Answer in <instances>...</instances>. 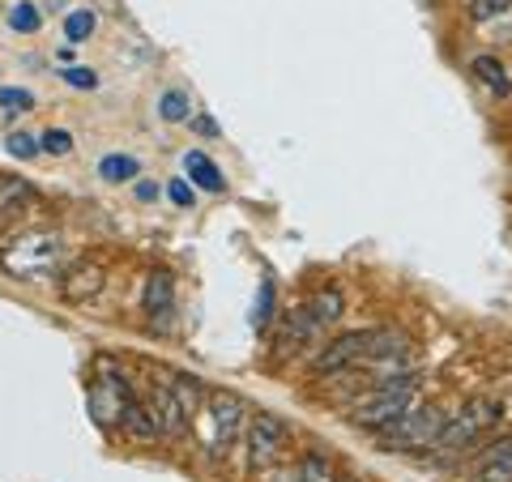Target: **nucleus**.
I'll return each instance as SVG.
<instances>
[{"label": "nucleus", "instance_id": "f257e3e1", "mask_svg": "<svg viewBox=\"0 0 512 482\" xmlns=\"http://www.w3.org/2000/svg\"><path fill=\"white\" fill-rule=\"evenodd\" d=\"M244 423H248V406L227 389L205 393L201 410L192 414V431H197V444H201V453L210 461H227V453L239 444Z\"/></svg>", "mask_w": 512, "mask_h": 482}, {"label": "nucleus", "instance_id": "393cba45", "mask_svg": "<svg viewBox=\"0 0 512 482\" xmlns=\"http://www.w3.org/2000/svg\"><path fill=\"white\" fill-rule=\"evenodd\" d=\"M5 150H9L13 158H35V154H39V141L30 137V133H9V137H5Z\"/></svg>", "mask_w": 512, "mask_h": 482}, {"label": "nucleus", "instance_id": "423d86ee", "mask_svg": "<svg viewBox=\"0 0 512 482\" xmlns=\"http://www.w3.org/2000/svg\"><path fill=\"white\" fill-rule=\"evenodd\" d=\"M414 397H419V393H397V389H380V384H372V393H367V397L350 401V414H346V419L355 423V427L376 431V436H380L384 427H393V423L414 406Z\"/></svg>", "mask_w": 512, "mask_h": 482}, {"label": "nucleus", "instance_id": "5701e85b", "mask_svg": "<svg viewBox=\"0 0 512 482\" xmlns=\"http://www.w3.org/2000/svg\"><path fill=\"white\" fill-rule=\"evenodd\" d=\"M64 35H69V43H86L94 35V13L90 9H73L69 18H64Z\"/></svg>", "mask_w": 512, "mask_h": 482}, {"label": "nucleus", "instance_id": "c85d7f7f", "mask_svg": "<svg viewBox=\"0 0 512 482\" xmlns=\"http://www.w3.org/2000/svg\"><path fill=\"white\" fill-rule=\"evenodd\" d=\"M167 197L180 205V210H188V205H197V192H192V184L188 180H171L167 184Z\"/></svg>", "mask_w": 512, "mask_h": 482}, {"label": "nucleus", "instance_id": "39448f33", "mask_svg": "<svg viewBox=\"0 0 512 482\" xmlns=\"http://www.w3.org/2000/svg\"><path fill=\"white\" fill-rule=\"evenodd\" d=\"M286 444H291V427H286L278 414H269V410H252L248 414L244 448H248L252 470H269V465H278L286 457Z\"/></svg>", "mask_w": 512, "mask_h": 482}, {"label": "nucleus", "instance_id": "ddd939ff", "mask_svg": "<svg viewBox=\"0 0 512 482\" xmlns=\"http://www.w3.org/2000/svg\"><path fill=\"white\" fill-rule=\"evenodd\" d=\"M474 470H478V482H512V436L483 448Z\"/></svg>", "mask_w": 512, "mask_h": 482}, {"label": "nucleus", "instance_id": "dca6fc26", "mask_svg": "<svg viewBox=\"0 0 512 482\" xmlns=\"http://www.w3.org/2000/svg\"><path fill=\"white\" fill-rule=\"evenodd\" d=\"M308 312L320 320V325H338L342 320V312H346V295L338 291V286H325V291H316L312 299H308Z\"/></svg>", "mask_w": 512, "mask_h": 482}, {"label": "nucleus", "instance_id": "f03ea898", "mask_svg": "<svg viewBox=\"0 0 512 482\" xmlns=\"http://www.w3.org/2000/svg\"><path fill=\"white\" fill-rule=\"evenodd\" d=\"M444 419L448 414L440 406H410L393 427L380 431V444L389 448V453H431Z\"/></svg>", "mask_w": 512, "mask_h": 482}, {"label": "nucleus", "instance_id": "7c9ffc66", "mask_svg": "<svg viewBox=\"0 0 512 482\" xmlns=\"http://www.w3.org/2000/svg\"><path fill=\"white\" fill-rule=\"evenodd\" d=\"M192 124H197V133H201V137H218V124H214V120H205V116H201V120H192Z\"/></svg>", "mask_w": 512, "mask_h": 482}, {"label": "nucleus", "instance_id": "f8f14e48", "mask_svg": "<svg viewBox=\"0 0 512 482\" xmlns=\"http://www.w3.org/2000/svg\"><path fill=\"white\" fill-rule=\"evenodd\" d=\"M171 312H175V282H171L167 269H154L150 282H146V316L163 329L171 320Z\"/></svg>", "mask_w": 512, "mask_h": 482}, {"label": "nucleus", "instance_id": "b1692460", "mask_svg": "<svg viewBox=\"0 0 512 482\" xmlns=\"http://www.w3.org/2000/svg\"><path fill=\"white\" fill-rule=\"evenodd\" d=\"M39 150L43 154H69L73 150V133H64V128H47V133H39Z\"/></svg>", "mask_w": 512, "mask_h": 482}, {"label": "nucleus", "instance_id": "aec40b11", "mask_svg": "<svg viewBox=\"0 0 512 482\" xmlns=\"http://www.w3.org/2000/svg\"><path fill=\"white\" fill-rule=\"evenodd\" d=\"M158 111H163L167 124H188L192 120V99L184 90H167L163 99H158Z\"/></svg>", "mask_w": 512, "mask_h": 482}, {"label": "nucleus", "instance_id": "20e7f679", "mask_svg": "<svg viewBox=\"0 0 512 482\" xmlns=\"http://www.w3.org/2000/svg\"><path fill=\"white\" fill-rule=\"evenodd\" d=\"M500 419H504L500 401H474V406L453 414V419H444L440 436H436V448L440 453H461V448H470L474 440H483Z\"/></svg>", "mask_w": 512, "mask_h": 482}, {"label": "nucleus", "instance_id": "4468645a", "mask_svg": "<svg viewBox=\"0 0 512 482\" xmlns=\"http://www.w3.org/2000/svg\"><path fill=\"white\" fill-rule=\"evenodd\" d=\"M39 192L30 180H18V175H0V218L5 214H18L26 205H35Z\"/></svg>", "mask_w": 512, "mask_h": 482}, {"label": "nucleus", "instance_id": "0eeeda50", "mask_svg": "<svg viewBox=\"0 0 512 482\" xmlns=\"http://www.w3.org/2000/svg\"><path fill=\"white\" fill-rule=\"evenodd\" d=\"M363 350H367V329L329 337V342H320L316 355H312V376L316 380H333V376L355 372V367L363 363Z\"/></svg>", "mask_w": 512, "mask_h": 482}, {"label": "nucleus", "instance_id": "a878e982", "mask_svg": "<svg viewBox=\"0 0 512 482\" xmlns=\"http://www.w3.org/2000/svg\"><path fill=\"white\" fill-rule=\"evenodd\" d=\"M269 316H274V282L265 278V282H261V299H256V316H252V320H256V329H265V325H269Z\"/></svg>", "mask_w": 512, "mask_h": 482}, {"label": "nucleus", "instance_id": "9b49d317", "mask_svg": "<svg viewBox=\"0 0 512 482\" xmlns=\"http://www.w3.org/2000/svg\"><path fill=\"white\" fill-rule=\"evenodd\" d=\"M103 282H107L103 265L82 261V265H73V269L60 278V291H64V299H69V303H86V299H94V295L103 291Z\"/></svg>", "mask_w": 512, "mask_h": 482}, {"label": "nucleus", "instance_id": "412c9836", "mask_svg": "<svg viewBox=\"0 0 512 482\" xmlns=\"http://www.w3.org/2000/svg\"><path fill=\"white\" fill-rule=\"evenodd\" d=\"M299 482H342L333 474V461L325 453H308L299 461Z\"/></svg>", "mask_w": 512, "mask_h": 482}, {"label": "nucleus", "instance_id": "6e6552de", "mask_svg": "<svg viewBox=\"0 0 512 482\" xmlns=\"http://www.w3.org/2000/svg\"><path fill=\"white\" fill-rule=\"evenodd\" d=\"M320 337H325V325H320V320L308 312V303H303V308H295L291 316L282 320V329L274 337V367L291 363V359L303 355V350L320 346Z\"/></svg>", "mask_w": 512, "mask_h": 482}, {"label": "nucleus", "instance_id": "473e14b6", "mask_svg": "<svg viewBox=\"0 0 512 482\" xmlns=\"http://www.w3.org/2000/svg\"><path fill=\"white\" fill-rule=\"evenodd\" d=\"M342 482H363V478H355V474H346V478H342Z\"/></svg>", "mask_w": 512, "mask_h": 482}, {"label": "nucleus", "instance_id": "a211bd4d", "mask_svg": "<svg viewBox=\"0 0 512 482\" xmlns=\"http://www.w3.org/2000/svg\"><path fill=\"white\" fill-rule=\"evenodd\" d=\"M137 171H141V163L133 154H107L99 163V175L107 184H128V180H137Z\"/></svg>", "mask_w": 512, "mask_h": 482}, {"label": "nucleus", "instance_id": "bb28decb", "mask_svg": "<svg viewBox=\"0 0 512 482\" xmlns=\"http://www.w3.org/2000/svg\"><path fill=\"white\" fill-rule=\"evenodd\" d=\"M0 107H5V111H30V107H35V94H30V90H0Z\"/></svg>", "mask_w": 512, "mask_h": 482}, {"label": "nucleus", "instance_id": "7ed1b4c3", "mask_svg": "<svg viewBox=\"0 0 512 482\" xmlns=\"http://www.w3.org/2000/svg\"><path fill=\"white\" fill-rule=\"evenodd\" d=\"M60 261V235L56 231H35V235H18L0 248V265L13 278H43L52 273Z\"/></svg>", "mask_w": 512, "mask_h": 482}, {"label": "nucleus", "instance_id": "9d476101", "mask_svg": "<svg viewBox=\"0 0 512 482\" xmlns=\"http://www.w3.org/2000/svg\"><path fill=\"white\" fill-rule=\"evenodd\" d=\"M154 414H158V427H163V436L167 440H180V436H188V414H184V406H180V397H175V389L163 380V384H154Z\"/></svg>", "mask_w": 512, "mask_h": 482}, {"label": "nucleus", "instance_id": "1a4fd4ad", "mask_svg": "<svg viewBox=\"0 0 512 482\" xmlns=\"http://www.w3.org/2000/svg\"><path fill=\"white\" fill-rule=\"evenodd\" d=\"M120 431L128 440H137V444H154L158 436H163V427H158V414L154 406H146L137 393L124 401V414H120Z\"/></svg>", "mask_w": 512, "mask_h": 482}, {"label": "nucleus", "instance_id": "2f4dec72", "mask_svg": "<svg viewBox=\"0 0 512 482\" xmlns=\"http://www.w3.org/2000/svg\"><path fill=\"white\" fill-rule=\"evenodd\" d=\"M137 197H141V201H154V197H158V184L141 180V184H137Z\"/></svg>", "mask_w": 512, "mask_h": 482}, {"label": "nucleus", "instance_id": "2eb2a0df", "mask_svg": "<svg viewBox=\"0 0 512 482\" xmlns=\"http://www.w3.org/2000/svg\"><path fill=\"white\" fill-rule=\"evenodd\" d=\"M184 171H188L205 192H227V180H222V171L214 167V158H210V154L188 150V154H184Z\"/></svg>", "mask_w": 512, "mask_h": 482}, {"label": "nucleus", "instance_id": "cd10ccee", "mask_svg": "<svg viewBox=\"0 0 512 482\" xmlns=\"http://www.w3.org/2000/svg\"><path fill=\"white\" fill-rule=\"evenodd\" d=\"M512 5V0H474L470 5V18L474 22H487V18H495V13H504Z\"/></svg>", "mask_w": 512, "mask_h": 482}, {"label": "nucleus", "instance_id": "f3484780", "mask_svg": "<svg viewBox=\"0 0 512 482\" xmlns=\"http://www.w3.org/2000/svg\"><path fill=\"white\" fill-rule=\"evenodd\" d=\"M470 69H474L478 82H487V86H491V94H500V99H508V94H512L508 77H504V64L495 60V56H474Z\"/></svg>", "mask_w": 512, "mask_h": 482}, {"label": "nucleus", "instance_id": "6ab92c4d", "mask_svg": "<svg viewBox=\"0 0 512 482\" xmlns=\"http://www.w3.org/2000/svg\"><path fill=\"white\" fill-rule=\"evenodd\" d=\"M167 384L175 389V397H180V406H184L188 423H192V414H197V410H201V401H205V389H201V380H197V376H171Z\"/></svg>", "mask_w": 512, "mask_h": 482}, {"label": "nucleus", "instance_id": "4be33fe9", "mask_svg": "<svg viewBox=\"0 0 512 482\" xmlns=\"http://www.w3.org/2000/svg\"><path fill=\"white\" fill-rule=\"evenodd\" d=\"M39 22H43V18H39V9L30 5V0H18V5L9 9V26L18 30V35H35Z\"/></svg>", "mask_w": 512, "mask_h": 482}, {"label": "nucleus", "instance_id": "c756f323", "mask_svg": "<svg viewBox=\"0 0 512 482\" xmlns=\"http://www.w3.org/2000/svg\"><path fill=\"white\" fill-rule=\"evenodd\" d=\"M64 82L77 86V90H94V82H99V77H94L90 69H82V64H73V69H64Z\"/></svg>", "mask_w": 512, "mask_h": 482}]
</instances>
